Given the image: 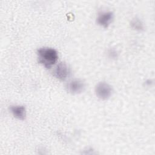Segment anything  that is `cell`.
Here are the masks:
<instances>
[{
  "label": "cell",
  "mask_w": 155,
  "mask_h": 155,
  "mask_svg": "<svg viewBox=\"0 0 155 155\" xmlns=\"http://www.w3.org/2000/svg\"><path fill=\"white\" fill-rule=\"evenodd\" d=\"M38 62L47 69H50L57 62L58 53L56 50L48 47H41L36 51Z\"/></svg>",
  "instance_id": "obj_1"
},
{
  "label": "cell",
  "mask_w": 155,
  "mask_h": 155,
  "mask_svg": "<svg viewBox=\"0 0 155 155\" xmlns=\"http://www.w3.org/2000/svg\"><path fill=\"white\" fill-rule=\"evenodd\" d=\"M94 91L96 96L103 101L108 99L113 94V88L106 82H98L95 86Z\"/></svg>",
  "instance_id": "obj_2"
},
{
  "label": "cell",
  "mask_w": 155,
  "mask_h": 155,
  "mask_svg": "<svg viewBox=\"0 0 155 155\" xmlns=\"http://www.w3.org/2000/svg\"><path fill=\"white\" fill-rule=\"evenodd\" d=\"M71 74V70L68 65L64 62L58 63L53 71V75L60 81L66 80Z\"/></svg>",
  "instance_id": "obj_3"
},
{
  "label": "cell",
  "mask_w": 155,
  "mask_h": 155,
  "mask_svg": "<svg viewBox=\"0 0 155 155\" xmlns=\"http://www.w3.org/2000/svg\"><path fill=\"white\" fill-rule=\"evenodd\" d=\"M85 88V84L81 79H74L70 81L66 86L68 92L73 94H80L84 91Z\"/></svg>",
  "instance_id": "obj_4"
},
{
  "label": "cell",
  "mask_w": 155,
  "mask_h": 155,
  "mask_svg": "<svg viewBox=\"0 0 155 155\" xmlns=\"http://www.w3.org/2000/svg\"><path fill=\"white\" fill-rule=\"evenodd\" d=\"M114 19V14L111 11H103L98 13L96 18L97 24L103 28H108Z\"/></svg>",
  "instance_id": "obj_5"
},
{
  "label": "cell",
  "mask_w": 155,
  "mask_h": 155,
  "mask_svg": "<svg viewBox=\"0 0 155 155\" xmlns=\"http://www.w3.org/2000/svg\"><path fill=\"white\" fill-rule=\"evenodd\" d=\"M9 110L13 116L21 120H24L26 117V109L22 105H12L9 107Z\"/></svg>",
  "instance_id": "obj_6"
},
{
  "label": "cell",
  "mask_w": 155,
  "mask_h": 155,
  "mask_svg": "<svg viewBox=\"0 0 155 155\" xmlns=\"http://www.w3.org/2000/svg\"><path fill=\"white\" fill-rule=\"evenodd\" d=\"M130 26L133 30L139 31H140L144 29L143 22L138 18H134L131 21Z\"/></svg>",
  "instance_id": "obj_7"
},
{
  "label": "cell",
  "mask_w": 155,
  "mask_h": 155,
  "mask_svg": "<svg viewBox=\"0 0 155 155\" xmlns=\"http://www.w3.org/2000/svg\"><path fill=\"white\" fill-rule=\"evenodd\" d=\"M108 55L110 58L115 59L117 57V52L114 48H110L108 51Z\"/></svg>",
  "instance_id": "obj_8"
}]
</instances>
